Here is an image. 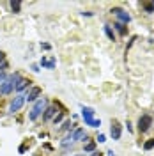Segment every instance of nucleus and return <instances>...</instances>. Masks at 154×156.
<instances>
[{"instance_id": "a878e982", "label": "nucleus", "mask_w": 154, "mask_h": 156, "mask_svg": "<svg viewBox=\"0 0 154 156\" xmlns=\"http://www.w3.org/2000/svg\"><path fill=\"white\" fill-rule=\"evenodd\" d=\"M32 71H36V73L39 71V66H37V64H32Z\"/></svg>"}, {"instance_id": "423d86ee", "label": "nucleus", "mask_w": 154, "mask_h": 156, "mask_svg": "<svg viewBox=\"0 0 154 156\" xmlns=\"http://www.w3.org/2000/svg\"><path fill=\"white\" fill-rule=\"evenodd\" d=\"M71 138H73V142H83L87 140V133L83 128H76L73 133H71Z\"/></svg>"}, {"instance_id": "dca6fc26", "label": "nucleus", "mask_w": 154, "mask_h": 156, "mask_svg": "<svg viewBox=\"0 0 154 156\" xmlns=\"http://www.w3.org/2000/svg\"><path fill=\"white\" fill-rule=\"evenodd\" d=\"M96 149V142H87L85 144V153H94Z\"/></svg>"}, {"instance_id": "bb28decb", "label": "nucleus", "mask_w": 154, "mask_h": 156, "mask_svg": "<svg viewBox=\"0 0 154 156\" xmlns=\"http://www.w3.org/2000/svg\"><path fill=\"white\" fill-rule=\"evenodd\" d=\"M126 126H128V131H133V126H131V122H129V121H128V124H126Z\"/></svg>"}, {"instance_id": "6ab92c4d", "label": "nucleus", "mask_w": 154, "mask_h": 156, "mask_svg": "<svg viewBox=\"0 0 154 156\" xmlns=\"http://www.w3.org/2000/svg\"><path fill=\"white\" fill-rule=\"evenodd\" d=\"M115 29L121 32V34H126V27H124V23H115Z\"/></svg>"}, {"instance_id": "2eb2a0df", "label": "nucleus", "mask_w": 154, "mask_h": 156, "mask_svg": "<svg viewBox=\"0 0 154 156\" xmlns=\"http://www.w3.org/2000/svg\"><path fill=\"white\" fill-rule=\"evenodd\" d=\"M19 7H21V2H18V0H16V2H14V0L11 2V9H12V12H19Z\"/></svg>"}, {"instance_id": "f03ea898", "label": "nucleus", "mask_w": 154, "mask_h": 156, "mask_svg": "<svg viewBox=\"0 0 154 156\" xmlns=\"http://www.w3.org/2000/svg\"><path fill=\"white\" fill-rule=\"evenodd\" d=\"M46 110V98H39L37 101L34 103V107H32V110H30V114H29V119L30 121H36L43 112Z\"/></svg>"}, {"instance_id": "f8f14e48", "label": "nucleus", "mask_w": 154, "mask_h": 156, "mask_svg": "<svg viewBox=\"0 0 154 156\" xmlns=\"http://www.w3.org/2000/svg\"><path fill=\"white\" fill-rule=\"evenodd\" d=\"M29 85H30V82H29V80H25V78H21V80H19L18 83H16V87H14V89H16L18 92H21V90H25V89L29 87Z\"/></svg>"}, {"instance_id": "aec40b11", "label": "nucleus", "mask_w": 154, "mask_h": 156, "mask_svg": "<svg viewBox=\"0 0 154 156\" xmlns=\"http://www.w3.org/2000/svg\"><path fill=\"white\" fill-rule=\"evenodd\" d=\"M5 80H7V75H5L4 71H0V87H2V83H4Z\"/></svg>"}, {"instance_id": "4be33fe9", "label": "nucleus", "mask_w": 154, "mask_h": 156, "mask_svg": "<svg viewBox=\"0 0 154 156\" xmlns=\"http://www.w3.org/2000/svg\"><path fill=\"white\" fill-rule=\"evenodd\" d=\"M53 121H55V124H58V122L62 121V114H58V115H55V119H53Z\"/></svg>"}, {"instance_id": "ddd939ff", "label": "nucleus", "mask_w": 154, "mask_h": 156, "mask_svg": "<svg viewBox=\"0 0 154 156\" xmlns=\"http://www.w3.org/2000/svg\"><path fill=\"white\" fill-rule=\"evenodd\" d=\"M85 124L87 126H92V128H99L101 126V121H99V119H87Z\"/></svg>"}, {"instance_id": "9b49d317", "label": "nucleus", "mask_w": 154, "mask_h": 156, "mask_svg": "<svg viewBox=\"0 0 154 156\" xmlns=\"http://www.w3.org/2000/svg\"><path fill=\"white\" fill-rule=\"evenodd\" d=\"M43 68H46V69H55V58H41V62H39Z\"/></svg>"}, {"instance_id": "c85d7f7f", "label": "nucleus", "mask_w": 154, "mask_h": 156, "mask_svg": "<svg viewBox=\"0 0 154 156\" xmlns=\"http://www.w3.org/2000/svg\"><path fill=\"white\" fill-rule=\"evenodd\" d=\"M90 156H101V153H92Z\"/></svg>"}, {"instance_id": "20e7f679", "label": "nucleus", "mask_w": 154, "mask_h": 156, "mask_svg": "<svg viewBox=\"0 0 154 156\" xmlns=\"http://www.w3.org/2000/svg\"><path fill=\"white\" fill-rule=\"evenodd\" d=\"M25 101H27V99H25V96H23V94L14 96V98H12V101H11V105H9V112H11V114H16L19 108L25 105Z\"/></svg>"}, {"instance_id": "5701e85b", "label": "nucleus", "mask_w": 154, "mask_h": 156, "mask_svg": "<svg viewBox=\"0 0 154 156\" xmlns=\"http://www.w3.org/2000/svg\"><path fill=\"white\" fill-rule=\"evenodd\" d=\"M4 60H5V53H4V51H0V66L4 64Z\"/></svg>"}, {"instance_id": "b1692460", "label": "nucleus", "mask_w": 154, "mask_h": 156, "mask_svg": "<svg viewBox=\"0 0 154 156\" xmlns=\"http://www.w3.org/2000/svg\"><path fill=\"white\" fill-rule=\"evenodd\" d=\"M41 48H43V50H50L51 46H50L48 43H41Z\"/></svg>"}, {"instance_id": "393cba45", "label": "nucleus", "mask_w": 154, "mask_h": 156, "mask_svg": "<svg viewBox=\"0 0 154 156\" xmlns=\"http://www.w3.org/2000/svg\"><path fill=\"white\" fill-rule=\"evenodd\" d=\"M62 129H71V122H64V128Z\"/></svg>"}, {"instance_id": "412c9836", "label": "nucleus", "mask_w": 154, "mask_h": 156, "mask_svg": "<svg viewBox=\"0 0 154 156\" xmlns=\"http://www.w3.org/2000/svg\"><path fill=\"white\" fill-rule=\"evenodd\" d=\"M97 142H106V136L101 133V135H97Z\"/></svg>"}, {"instance_id": "cd10ccee", "label": "nucleus", "mask_w": 154, "mask_h": 156, "mask_svg": "<svg viewBox=\"0 0 154 156\" xmlns=\"http://www.w3.org/2000/svg\"><path fill=\"white\" fill-rule=\"evenodd\" d=\"M106 156H115V153H114V151H108V153H106Z\"/></svg>"}, {"instance_id": "4468645a", "label": "nucleus", "mask_w": 154, "mask_h": 156, "mask_svg": "<svg viewBox=\"0 0 154 156\" xmlns=\"http://www.w3.org/2000/svg\"><path fill=\"white\" fill-rule=\"evenodd\" d=\"M105 34L110 41H115V34H114V30L110 29V25H105Z\"/></svg>"}, {"instance_id": "7ed1b4c3", "label": "nucleus", "mask_w": 154, "mask_h": 156, "mask_svg": "<svg viewBox=\"0 0 154 156\" xmlns=\"http://www.w3.org/2000/svg\"><path fill=\"white\" fill-rule=\"evenodd\" d=\"M151 126H152V115H151V114L140 115V119H138V131H140V133H145Z\"/></svg>"}, {"instance_id": "6e6552de", "label": "nucleus", "mask_w": 154, "mask_h": 156, "mask_svg": "<svg viewBox=\"0 0 154 156\" xmlns=\"http://www.w3.org/2000/svg\"><path fill=\"white\" fill-rule=\"evenodd\" d=\"M39 94H41V87H32L29 90V94L25 96V99H27V101H37Z\"/></svg>"}, {"instance_id": "a211bd4d", "label": "nucleus", "mask_w": 154, "mask_h": 156, "mask_svg": "<svg viewBox=\"0 0 154 156\" xmlns=\"http://www.w3.org/2000/svg\"><path fill=\"white\" fill-rule=\"evenodd\" d=\"M152 147H154V138H149V140L144 144V149H145V151H151Z\"/></svg>"}, {"instance_id": "9d476101", "label": "nucleus", "mask_w": 154, "mask_h": 156, "mask_svg": "<svg viewBox=\"0 0 154 156\" xmlns=\"http://www.w3.org/2000/svg\"><path fill=\"white\" fill-rule=\"evenodd\" d=\"M94 114H96V110L90 107H82V117H83V121L87 119H94Z\"/></svg>"}, {"instance_id": "f3484780", "label": "nucleus", "mask_w": 154, "mask_h": 156, "mask_svg": "<svg viewBox=\"0 0 154 156\" xmlns=\"http://www.w3.org/2000/svg\"><path fill=\"white\" fill-rule=\"evenodd\" d=\"M144 9H145V12H154V4H151V2H144Z\"/></svg>"}, {"instance_id": "39448f33", "label": "nucleus", "mask_w": 154, "mask_h": 156, "mask_svg": "<svg viewBox=\"0 0 154 156\" xmlns=\"http://www.w3.org/2000/svg\"><path fill=\"white\" fill-rule=\"evenodd\" d=\"M110 12H112V14L119 20V23H129V21H131V16H129L124 9H121V7H114Z\"/></svg>"}, {"instance_id": "1a4fd4ad", "label": "nucleus", "mask_w": 154, "mask_h": 156, "mask_svg": "<svg viewBox=\"0 0 154 156\" xmlns=\"http://www.w3.org/2000/svg\"><path fill=\"white\" fill-rule=\"evenodd\" d=\"M57 107L55 105H51V107H46V110H44V121H50V119H55V115H57Z\"/></svg>"}, {"instance_id": "c756f323", "label": "nucleus", "mask_w": 154, "mask_h": 156, "mask_svg": "<svg viewBox=\"0 0 154 156\" xmlns=\"http://www.w3.org/2000/svg\"><path fill=\"white\" fill-rule=\"evenodd\" d=\"M75 156H82V154H75Z\"/></svg>"}, {"instance_id": "f257e3e1", "label": "nucleus", "mask_w": 154, "mask_h": 156, "mask_svg": "<svg viewBox=\"0 0 154 156\" xmlns=\"http://www.w3.org/2000/svg\"><path fill=\"white\" fill-rule=\"evenodd\" d=\"M19 80H21L19 73H14V75L7 76V80H5V82L2 83V87H0V94H2V96H7V94H11V90L16 87V83H18Z\"/></svg>"}, {"instance_id": "0eeeda50", "label": "nucleus", "mask_w": 154, "mask_h": 156, "mask_svg": "<svg viewBox=\"0 0 154 156\" xmlns=\"http://www.w3.org/2000/svg\"><path fill=\"white\" fill-rule=\"evenodd\" d=\"M121 133H122L121 124H119L117 121H112V128H110V135H112V138H114V140H119V138H121Z\"/></svg>"}]
</instances>
